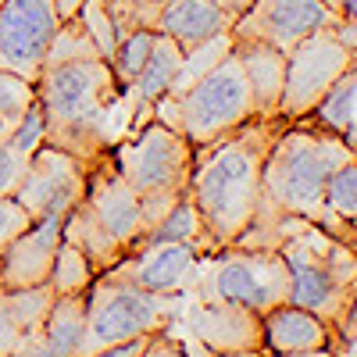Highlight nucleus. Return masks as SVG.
Instances as JSON below:
<instances>
[{
    "instance_id": "nucleus-1",
    "label": "nucleus",
    "mask_w": 357,
    "mask_h": 357,
    "mask_svg": "<svg viewBox=\"0 0 357 357\" xmlns=\"http://www.w3.org/2000/svg\"><path fill=\"white\" fill-rule=\"evenodd\" d=\"M33 86L43 111V143L86 165L129 132L122 86L79 18L57 25Z\"/></svg>"
},
{
    "instance_id": "nucleus-2",
    "label": "nucleus",
    "mask_w": 357,
    "mask_h": 357,
    "mask_svg": "<svg viewBox=\"0 0 357 357\" xmlns=\"http://www.w3.org/2000/svg\"><path fill=\"white\" fill-rule=\"evenodd\" d=\"M282 118H247L243 126L222 132L218 139L193 146V172L186 197L215 250L240 243L257 215L261 168L282 132Z\"/></svg>"
},
{
    "instance_id": "nucleus-3",
    "label": "nucleus",
    "mask_w": 357,
    "mask_h": 357,
    "mask_svg": "<svg viewBox=\"0 0 357 357\" xmlns=\"http://www.w3.org/2000/svg\"><path fill=\"white\" fill-rule=\"evenodd\" d=\"M357 158L354 146H347L340 136L314 129L311 122H289L275 136L272 151L261 168V197L257 215L240 247H268L279 218H304L318 229L329 225L325 218V183L329 175Z\"/></svg>"
},
{
    "instance_id": "nucleus-4",
    "label": "nucleus",
    "mask_w": 357,
    "mask_h": 357,
    "mask_svg": "<svg viewBox=\"0 0 357 357\" xmlns=\"http://www.w3.org/2000/svg\"><path fill=\"white\" fill-rule=\"evenodd\" d=\"M268 247H275L289 268V304L314 311L329 325H336L340 314L354 307L357 247L304 218H279L268 236Z\"/></svg>"
},
{
    "instance_id": "nucleus-5",
    "label": "nucleus",
    "mask_w": 357,
    "mask_h": 357,
    "mask_svg": "<svg viewBox=\"0 0 357 357\" xmlns=\"http://www.w3.org/2000/svg\"><path fill=\"white\" fill-rule=\"evenodd\" d=\"M254 97L247 75L240 68V57L232 50L222 57L215 68H207L197 82H190L183 93L161 97L151 107V118L168 129H175L190 146H204L218 139L222 132L243 126L247 118H254Z\"/></svg>"
},
{
    "instance_id": "nucleus-6",
    "label": "nucleus",
    "mask_w": 357,
    "mask_h": 357,
    "mask_svg": "<svg viewBox=\"0 0 357 357\" xmlns=\"http://www.w3.org/2000/svg\"><path fill=\"white\" fill-rule=\"evenodd\" d=\"M111 161L122 178L139 197L151 225L168 211L175 200L186 197L190 172H193V146L175 129L146 118L143 126L129 129L122 139H114Z\"/></svg>"
},
{
    "instance_id": "nucleus-7",
    "label": "nucleus",
    "mask_w": 357,
    "mask_h": 357,
    "mask_svg": "<svg viewBox=\"0 0 357 357\" xmlns=\"http://www.w3.org/2000/svg\"><path fill=\"white\" fill-rule=\"evenodd\" d=\"M190 289L200 304H240L264 314L289 301V268L275 247L232 243L200 257Z\"/></svg>"
},
{
    "instance_id": "nucleus-8",
    "label": "nucleus",
    "mask_w": 357,
    "mask_h": 357,
    "mask_svg": "<svg viewBox=\"0 0 357 357\" xmlns=\"http://www.w3.org/2000/svg\"><path fill=\"white\" fill-rule=\"evenodd\" d=\"M175 314H178V296L93 279L86 289V336L79 357H89L104 347L126 343L136 336H158L172 329Z\"/></svg>"
},
{
    "instance_id": "nucleus-9",
    "label": "nucleus",
    "mask_w": 357,
    "mask_h": 357,
    "mask_svg": "<svg viewBox=\"0 0 357 357\" xmlns=\"http://www.w3.org/2000/svg\"><path fill=\"white\" fill-rule=\"evenodd\" d=\"M354 54L357 47H350L336 33V25L318 29V33L304 36L296 47L286 50V82H282V97H279V118L286 126L307 118L325 89L343 72L357 68Z\"/></svg>"
},
{
    "instance_id": "nucleus-10",
    "label": "nucleus",
    "mask_w": 357,
    "mask_h": 357,
    "mask_svg": "<svg viewBox=\"0 0 357 357\" xmlns=\"http://www.w3.org/2000/svg\"><path fill=\"white\" fill-rule=\"evenodd\" d=\"M61 18L54 0H4L0 4V72L36 82Z\"/></svg>"
},
{
    "instance_id": "nucleus-11",
    "label": "nucleus",
    "mask_w": 357,
    "mask_h": 357,
    "mask_svg": "<svg viewBox=\"0 0 357 357\" xmlns=\"http://www.w3.org/2000/svg\"><path fill=\"white\" fill-rule=\"evenodd\" d=\"M86 197V161L75 154L61 151V146L40 143L29 172L15 200L29 211V218H65L72 207Z\"/></svg>"
},
{
    "instance_id": "nucleus-12",
    "label": "nucleus",
    "mask_w": 357,
    "mask_h": 357,
    "mask_svg": "<svg viewBox=\"0 0 357 357\" xmlns=\"http://www.w3.org/2000/svg\"><path fill=\"white\" fill-rule=\"evenodd\" d=\"M82 204H86V211L97 218V225L126 254L136 250V243L146 236V229H151V218H146L139 197L122 178V172L114 168L107 151L86 165V197H82Z\"/></svg>"
},
{
    "instance_id": "nucleus-13",
    "label": "nucleus",
    "mask_w": 357,
    "mask_h": 357,
    "mask_svg": "<svg viewBox=\"0 0 357 357\" xmlns=\"http://www.w3.org/2000/svg\"><path fill=\"white\" fill-rule=\"evenodd\" d=\"M340 18L321 0H254V4L232 22V40H254L275 50H289L304 36L329 29Z\"/></svg>"
},
{
    "instance_id": "nucleus-14",
    "label": "nucleus",
    "mask_w": 357,
    "mask_h": 357,
    "mask_svg": "<svg viewBox=\"0 0 357 357\" xmlns=\"http://www.w3.org/2000/svg\"><path fill=\"white\" fill-rule=\"evenodd\" d=\"M200 257H204V250L193 247V243H146V247L129 250L122 261H114L97 279L136 286V289H146V293L178 296V293L190 289Z\"/></svg>"
},
{
    "instance_id": "nucleus-15",
    "label": "nucleus",
    "mask_w": 357,
    "mask_h": 357,
    "mask_svg": "<svg viewBox=\"0 0 357 357\" xmlns=\"http://www.w3.org/2000/svg\"><path fill=\"white\" fill-rule=\"evenodd\" d=\"M61 222L65 218H36L8 243V250L0 254V293L43 286L50 279L57 247H61Z\"/></svg>"
},
{
    "instance_id": "nucleus-16",
    "label": "nucleus",
    "mask_w": 357,
    "mask_h": 357,
    "mask_svg": "<svg viewBox=\"0 0 357 357\" xmlns=\"http://www.w3.org/2000/svg\"><path fill=\"white\" fill-rule=\"evenodd\" d=\"M186 333L222 357L264 347L261 314L247 311L240 304H200L197 301V307L186 314Z\"/></svg>"
},
{
    "instance_id": "nucleus-17",
    "label": "nucleus",
    "mask_w": 357,
    "mask_h": 357,
    "mask_svg": "<svg viewBox=\"0 0 357 357\" xmlns=\"http://www.w3.org/2000/svg\"><path fill=\"white\" fill-rule=\"evenodd\" d=\"M261 333H264V350L268 354H304V350H321L333 347V325L321 321L314 311L296 307V304H279L261 314Z\"/></svg>"
},
{
    "instance_id": "nucleus-18",
    "label": "nucleus",
    "mask_w": 357,
    "mask_h": 357,
    "mask_svg": "<svg viewBox=\"0 0 357 357\" xmlns=\"http://www.w3.org/2000/svg\"><path fill=\"white\" fill-rule=\"evenodd\" d=\"M232 54L240 57V68L247 75L257 118H279V97H282V82H286V54L268 43H254V40H232Z\"/></svg>"
},
{
    "instance_id": "nucleus-19",
    "label": "nucleus",
    "mask_w": 357,
    "mask_h": 357,
    "mask_svg": "<svg viewBox=\"0 0 357 357\" xmlns=\"http://www.w3.org/2000/svg\"><path fill=\"white\" fill-rule=\"evenodd\" d=\"M229 29H232V15H225L211 0H168L154 22V33L172 36L183 47V54L218 33H229Z\"/></svg>"
},
{
    "instance_id": "nucleus-20",
    "label": "nucleus",
    "mask_w": 357,
    "mask_h": 357,
    "mask_svg": "<svg viewBox=\"0 0 357 357\" xmlns=\"http://www.w3.org/2000/svg\"><path fill=\"white\" fill-rule=\"evenodd\" d=\"M301 122H311L314 129H325V132L340 136L347 146L357 151V68L343 72L321 93V100L311 107V114L301 118Z\"/></svg>"
},
{
    "instance_id": "nucleus-21",
    "label": "nucleus",
    "mask_w": 357,
    "mask_h": 357,
    "mask_svg": "<svg viewBox=\"0 0 357 357\" xmlns=\"http://www.w3.org/2000/svg\"><path fill=\"white\" fill-rule=\"evenodd\" d=\"M40 143H43V111H40V104H33L25 122L0 143V197L18 193L22 178L29 172V161H33Z\"/></svg>"
},
{
    "instance_id": "nucleus-22",
    "label": "nucleus",
    "mask_w": 357,
    "mask_h": 357,
    "mask_svg": "<svg viewBox=\"0 0 357 357\" xmlns=\"http://www.w3.org/2000/svg\"><path fill=\"white\" fill-rule=\"evenodd\" d=\"M61 240H68L72 247H79L82 257L89 261V268H93L97 275H104L114 261H122V257H126V250L118 247L111 236L97 225V218L86 211V204H82V200L65 215V222H61Z\"/></svg>"
},
{
    "instance_id": "nucleus-23",
    "label": "nucleus",
    "mask_w": 357,
    "mask_h": 357,
    "mask_svg": "<svg viewBox=\"0 0 357 357\" xmlns=\"http://www.w3.org/2000/svg\"><path fill=\"white\" fill-rule=\"evenodd\" d=\"M325 218H329L325 232L357 247V158L343 161L325 183Z\"/></svg>"
},
{
    "instance_id": "nucleus-24",
    "label": "nucleus",
    "mask_w": 357,
    "mask_h": 357,
    "mask_svg": "<svg viewBox=\"0 0 357 357\" xmlns=\"http://www.w3.org/2000/svg\"><path fill=\"white\" fill-rule=\"evenodd\" d=\"M40 333L54 357H79V347L86 336V293L54 296Z\"/></svg>"
},
{
    "instance_id": "nucleus-25",
    "label": "nucleus",
    "mask_w": 357,
    "mask_h": 357,
    "mask_svg": "<svg viewBox=\"0 0 357 357\" xmlns=\"http://www.w3.org/2000/svg\"><path fill=\"white\" fill-rule=\"evenodd\" d=\"M146 243H193V247H200L204 254L215 250V243L207 240V232H204V225H200V218H197V207L190 204V197L175 200L168 211H165L151 229H146V236H143L136 247H146Z\"/></svg>"
},
{
    "instance_id": "nucleus-26",
    "label": "nucleus",
    "mask_w": 357,
    "mask_h": 357,
    "mask_svg": "<svg viewBox=\"0 0 357 357\" xmlns=\"http://www.w3.org/2000/svg\"><path fill=\"white\" fill-rule=\"evenodd\" d=\"M154 29H132V33H126L122 40L114 43V50L104 57V61L111 65V75L118 79V86H129L136 75H139V68L146 65V57H151V47H154Z\"/></svg>"
},
{
    "instance_id": "nucleus-27",
    "label": "nucleus",
    "mask_w": 357,
    "mask_h": 357,
    "mask_svg": "<svg viewBox=\"0 0 357 357\" xmlns=\"http://www.w3.org/2000/svg\"><path fill=\"white\" fill-rule=\"evenodd\" d=\"M54 289L50 282L43 286H29V289H11V293H0V301H4L8 314L18 321V329L22 333H40L43 329V318L54 304Z\"/></svg>"
},
{
    "instance_id": "nucleus-28",
    "label": "nucleus",
    "mask_w": 357,
    "mask_h": 357,
    "mask_svg": "<svg viewBox=\"0 0 357 357\" xmlns=\"http://www.w3.org/2000/svg\"><path fill=\"white\" fill-rule=\"evenodd\" d=\"M97 279V272L89 268V261L82 257L79 247H72L68 240H61L57 247V257H54V268H50V289L57 296H68V293H86L89 282Z\"/></svg>"
},
{
    "instance_id": "nucleus-29",
    "label": "nucleus",
    "mask_w": 357,
    "mask_h": 357,
    "mask_svg": "<svg viewBox=\"0 0 357 357\" xmlns=\"http://www.w3.org/2000/svg\"><path fill=\"white\" fill-rule=\"evenodd\" d=\"M33 104H36V86L33 82L0 72V143L25 122V114Z\"/></svg>"
},
{
    "instance_id": "nucleus-30",
    "label": "nucleus",
    "mask_w": 357,
    "mask_h": 357,
    "mask_svg": "<svg viewBox=\"0 0 357 357\" xmlns=\"http://www.w3.org/2000/svg\"><path fill=\"white\" fill-rule=\"evenodd\" d=\"M75 18L82 22V29L89 33V40L97 43V50H100L104 57L114 50V43H118V40H122V36H118L114 18H111V11H107L104 0H86V4L79 8V15H75Z\"/></svg>"
},
{
    "instance_id": "nucleus-31",
    "label": "nucleus",
    "mask_w": 357,
    "mask_h": 357,
    "mask_svg": "<svg viewBox=\"0 0 357 357\" xmlns=\"http://www.w3.org/2000/svg\"><path fill=\"white\" fill-rule=\"evenodd\" d=\"M33 225V218H29V211L15 200V197H0V254L8 250V243L15 240V236L22 229Z\"/></svg>"
},
{
    "instance_id": "nucleus-32",
    "label": "nucleus",
    "mask_w": 357,
    "mask_h": 357,
    "mask_svg": "<svg viewBox=\"0 0 357 357\" xmlns=\"http://www.w3.org/2000/svg\"><path fill=\"white\" fill-rule=\"evenodd\" d=\"M143 357H186V350H183V340L172 336V329H165L151 340V347H146Z\"/></svg>"
},
{
    "instance_id": "nucleus-33",
    "label": "nucleus",
    "mask_w": 357,
    "mask_h": 357,
    "mask_svg": "<svg viewBox=\"0 0 357 357\" xmlns=\"http://www.w3.org/2000/svg\"><path fill=\"white\" fill-rule=\"evenodd\" d=\"M25 333L18 329V321L8 314V307H4V301H0V357H8L15 347H18V340H22Z\"/></svg>"
},
{
    "instance_id": "nucleus-34",
    "label": "nucleus",
    "mask_w": 357,
    "mask_h": 357,
    "mask_svg": "<svg viewBox=\"0 0 357 357\" xmlns=\"http://www.w3.org/2000/svg\"><path fill=\"white\" fill-rule=\"evenodd\" d=\"M154 336H136V340H126V343H114V347H104L97 354H89V357H143L146 347H151Z\"/></svg>"
},
{
    "instance_id": "nucleus-35",
    "label": "nucleus",
    "mask_w": 357,
    "mask_h": 357,
    "mask_svg": "<svg viewBox=\"0 0 357 357\" xmlns=\"http://www.w3.org/2000/svg\"><path fill=\"white\" fill-rule=\"evenodd\" d=\"M8 357H54V354H50V347L43 343V333H25Z\"/></svg>"
},
{
    "instance_id": "nucleus-36",
    "label": "nucleus",
    "mask_w": 357,
    "mask_h": 357,
    "mask_svg": "<svg viewBox=\"0 0 357 357\" xmlns=\"http://www.w3.org/2000/svg\"><path fill=\"white\" fill-rule=\"evenodd\" d=\"M178 340H183V350H186V357H218L215 350H207V347H204L197 336H190V333H186V336H178Z\"/></svg>"
},
{
    "instance_id": "nucleus-37",
    "label": "nucleus",
    "mask_w": 357,
    "mask_h": 357,
    "mask_svg": "<svg viewBox=\"0 0 357 357\" xmlns=\"http://www.w3.org/2000/svg\"><path fill=\"white\" fill-rule=\"evenodd\" d=\"M82 4H86V0H54V11H57V18H61V22H72Z\"/></svg>"
},
{
    "instance_id": "nucleus-38",
    "label": "nucleus",
    "mask_w": 357,
    "mask_h": 357,
    "mask_svg": "<svg viewBox=\"0 0 357 357\" xmlns=\"http://www.w3.org/2000/svg\"><path fill=\"white\" fill-rule=\"evenodd\" d=\"M211 4H218V8H222L225 15H232V22H236V18H240V15L254 4V0H211Z\"/></svg>"
},
{
    "instance_id": "nucleus-39",
    "label": "nucleus",
    "mask_w": 357,
    "mask_h": 357,
    "mask_svg": "<svg viewBox=\"0 0 357 357\" xmlns=\"http://www.w3.org/2000/svg\"><path fill=\"white\" fill-rule=\"evenodd\" d=\"M336 18H354V0H321Z\"/></svg>"
},
{
    "instance_id": "nucleus-40",
    "label": "nucleus",
    "mask_w": 357,
    "mask_h": 357,
    "mask_svg": "<svg viewBox=\"0 0 357 357\" xmlns=\"http://www.w3.org/2000/svg\"><path fill=\"white\" fill-rule=\"evenodd\" d=\"M268 357H336V350L321 347V350H304V354H268Z\"/></svg>"
},
{
    "instance_id": "nucleus-41",
    "label": "nucleus",
    "mask_w": 357,
    "mask_h": 357,
    "mask_svg": "<svg viewBox=\"0 0 357 357\" xmlns=\"http://www.w3.org/2000/svg\"><path fill=\"white\" fill-rule=\"evenodd\" d=\"M222 357V354H218ZM225 357H268V350L261 347V350H240V354H225Z\"/></svg>"
},
{
    "instance_id": "nucleus-42",
    "label": "nucleus",
    "mask_w": 357,
    "mask_h": 357,
    "mask_svg": "<svg viewBox=\"0 0 357 357\" xmlns=\"http://www.w3.org/2000/svg\"><path fill=\"white\" fill-rule=\"evenodd\" d=\"M0 4H4V0H0Z\"/></svg>"
}]
</instances>
